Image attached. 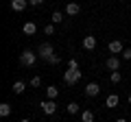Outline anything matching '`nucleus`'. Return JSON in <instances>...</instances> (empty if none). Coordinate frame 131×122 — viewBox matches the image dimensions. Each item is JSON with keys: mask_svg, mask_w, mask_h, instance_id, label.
<instances>
[{"mask_svg": "<svg viewBox=\"0 0 131 122\" xmlns=\"http://www.w3.org/2000/svg\"><path fill=\"white\" fill-rule=\"evenodd\" d=\"M39 57H37V52H33L31 48H26V50H22L20 52V63H22L24 68H31V66H35V61H37Z\"/></svg>", "mask_w": 131, "mask_h": 122, "instance_id": "nucleus-1", "label": "nucleus"}, {"mask_svg": "<svg viewBox=\"0 0 131 122\" xmlns=\"http://www.w3.org/2000/svg\"><path fill=\"white\" fill-rule=\"evenodd\" d=\"M55 55V48H52V44H39V48H37V57L39 59H44V61H50V57Z\"/></svg>", "mask_w": 131, "mask_h": 122, "instance_id": "nucleus-2", "label": "nucleus"}, {"mask_svg": "<svg viewBox=\"0 0 131 122\" xmlns=\"http://www.w3.org/2000/svg\"><path fill=\"white\" fill-rule=\"evenodd\" d=\"M81 79V70H66L63 72V83L66 85H74Z\"/></svg>", "mask_w": 131, "mask_h": 122, "instance_id": "nucleus-3", "label": "nucleus"}, {"mask_svg": "<svg viewBox=\"0 0 131 122\" xmlns=\"http://www.w3.org/2000/svg\"><path fill=\"white\" fill-rule=\"evenodd\" d=\"M42 111L46 113V116H55V111H57L55 100H44V103H42Z\"/></svg>", "mask_w": 131, "mask_h": 122, "instance_id": "nucleus-4", "label": "nucleus"}, {"mask_svg": "<svg viewBox=\"0 0 131 122\" xmlns=\"http://www.w3.org/2000/svg\"><path fill=\"white\" fill-rule=\"evenodd\" d=\"M98 92H101V85L98 83H88L85 85V96H90V98L98 96Z\"/></svg>", "mask_w": 131, "mask_h": 122, "instance_id": "nucleus-5", "label": "nucleus"}, {"mask_svg": "<svg viewBox=\"0 0 131 122\" xmlns=\"http://www.w3.org/2000/svg\"><path fill=\"white\" fill-rule=\"evenodd\" d=\"M105 66H107V70L118 72V70H120V61H118V57L114 55V57H109V59H107V63H105Z\"/></svg>", "mask_w": 131, "mask_h": 122, "instance_id": "nucleus-6", "label": "nucleus"}, {"mask_svg": "<svg viewBox=\"0 0 131 122\" xmlns=\"http://www.w3.org/2000/svg\"><path fill=\"white\" fill-rule=\"evenodd\" d=\"M83 48L85 50H94L96 48V37L94 35H85L83 37Z\"/></svg>", "mask_w": 131, "mask_h": 122, "instance_id": "nucleus-7", "label": "nucleus"}, {"mask_svg": "<svg viewBox=\"0 0 131 122\" xmlns=\"http://www.w3.org/2000/svg\"><path fill=\"white\" fill-rule=\"evenodd\" d=\"M109 52H114V55H118V52H122L125 50V46H122V42L120 39H114V42H109Z\"/></svg>", "mask_w": 131, "mask_h": 122, "instance_id": "nucleus-8", "label": "nucleus"}, {"mask_svg": "<svg viewBox=\"0 0 131 122\" xmlns=\"http://www.w3.org/2000/svg\"><path fill=\"white\" fill-rule=\"evenodd\" d=\"M81 13V7L77 2H68L66 5V15H79Z\"/></svg>", "mask_w": 131, "mask_h": 122, "instance_id": "nucleus-9", "label": "nucleus"}, {"mask_svg": "<svg viewBox=\"0 0 131 122\" xmlns=\"http://www.w3.org/2000/svg\"><path fill=\"white\" fill-rule=\"evenodd\" d=\"M28 7V0H11V9L13 11H24Z\"/></svg>", "mask_w": 131, "mask_h": 122, "instance_id": "nucleus-10", "label": "nucleus"}, {"mask_svg": "<svg viewBox=\"0 0 131 122\" xmlns=\"http://www.w3.org/2000/svg\"><path fill=\"white\" fill-rule=\"evenodd\" d=\"M22 31H24V35H35V31H37V24L35 22H26L22 26Z\"/></svg>", "mask_w": 131, "mask_h": 122, "instance_id": "nucleus-11", "label": "nucleus"}, {"mask_svg": "<svg viewBox=\"0 0 131 122\" xmlns=\"http://www.w3.org/2000/svg\"><path fill=\"white\" fill-rule=\"evenodd\" d=\"M105 107H109V109L118 107V94H109L107 100H105Z\"/></svg>", "mask_w": 131, "mask_h": 122, "instance_id": "nucleus-12", "label": "nucleus"}, {"mask_svg": "<svg viewBox=\"0 0 131 122\" xmlns=\"http://www.w3.org/2000/svg\"><path fill=\"white\" fill-rule=\"evenodd\" d=\"M46 96H48V100H55L57 96H59V89H57L55 85H48L46 87Z\"/></svg>", "mask_w": 131, "mask_h": 122, "instance_id": "nucleus-13", "label": "nucleus"}, {"mask_svg": "<svg viewBox=\"0 0 131 122\" xmlns=\"http://www.w3.org/2000/svg\"><path fill=\"white\" fill-rule=\"evenodd\" d=\"M24 89H26V83L24 81H15L13 83V94H22Z\"/></svg>", "mask_w": 131, "mask_h": 122, "instance_id": "nucleus-14", "label": "nucleus"}, {"mask_svg": "<svg viewBox=\"0 0 131 122\" xmlns=\"http://www.w3.org/2000/svg\"><path fill=\"white\" fill-rule=\"evenodd\" d=\"M81 122H94V113L90 111V109H85V111L81 113Z\"/></svg>", "mask_w": 131, "mask_h": 122, "instance_id": "nucleus-15", "label": "nucleus"}, {"mask_svg": "<svg viewBox=\"0 0 131 122\" xmlns=\"http://www.w3.org/2000/svg\"><path fill=\"white\" fill-rule=\"evenodd\" d=\"M9 113H11V105H9V103H2V105H0V116L7 118Z\"/></svg>", "mask_w": 131, "mask_h": 122, "instance_id": "nucleus-16", "label": "nucleus"}, {"mask_svg": "<svg viewBox=\"0 0 131 122\" xmlns=\"http://www.w3.org/2000/svg\"><path fill=\"white\" fill-rule=\"evenodd\" d=\"M68 113H70V116L79 113V105H77V103H68Z\"/></svg>", "mask_w": 131, "mask_h": 122, "instance_id": "nucleus-17", "label": "nucleus"}, {"mask_svg": "<svg viewBox=\"0 0 131 122\" xmlns=\"http://www.w3.org/2000/svg\"><path fill=\"white\" fill-rule=\"evenodd\" d=\"M52 22H55V24L63 22V13H61V11H55V13H52Z\"/></svg>", "mask_w": 131, "mask_h": 122, "instance_id": "nucleus-18", "label": "nucleus"}, {"mask_svg": "<svg viewBox=\"0 0 131 122\" xmlns=\"http://www.w3.org/2000/svg\"><path fill=\"white\" fill-rule=\"evenodd\" d=\"M120 79H122L120 72H112V74H109V81H112V83H120Z\"/></svg>", "mask_w": 131, "mask_h": 122, "instance_id": "nucleus-19", "label": "nucleus"}, {"mask_svg": "<svg viewBox=\"0 0 131 122\" xmlns=\"http://www.w3.org/2000/svg\"><path fill=\"white\" fill-rule=\"evenodd\" d=\"M68 70H79V63H77V59H70V61H68Z\"/></svg>", "mask_w": 131, "mask_h": 122, "instance_id": "nucleus-20", "label": "nucleus"}, {"mask_svg": "<svg viewBox=\"0 0 131 122\" xmlns=\"http://www.w3.org/2000/svg\"><path fill=\"white\" fill-rule=\"evenodd\" d=\"M39 85H42V79H39V76H33L31 79V87H39Z\"/></svg>", "mask_w": 131, "mask_h": 122, "instance_id": "nucleus-21", "label": "nucleus"}, {"mask_svg": "<svg viewBox=\"0 0 131 122\" xmlns=\"http://www.w3.org/2000/svg\"><path fill=\"white\" fill-rule=\"evenodd\" d=\"M44 33H46V35H52V33H55V26H52V24H46V26H44Z\"/></svg>", "mask_w": 131, "mask_h": 122, "instance_id": "nucleus-22", "label": "nucleus"}, {"mask_svg": "<svg viewBox=\"0 0 131 122\" xmlns=\"http://www.w3.org/2000/svg\"><path fill=\"white\" fill-rule=\"evenodd\" d=\"M59 61H61V57H59V55H52V57H50V61H48V63H50V66H57V63H59Z\"/></svg>", "mask_w": 131, "mask_h": 122, "instance_id": "nucleus-23", "label": "nucleus"}, {"mask_svg": "<svg viewBox=\"0 0 131 122\" xmlns=\"http://www.w3.org/2000/svg\"><path fill=\"white\" fill-rule=\"evenodd\" d=\"M122 59H127V61L131 59V48H125V50H122Z\"/></svg>", "mask_w": 131, "mask_h": 122, "instance_id": "nucleus-24", "label": "nucleus"}, {"mask_svg": "<svg viewBox=\"0 0 131 122\" xmlns=\"http://www.w3.org/2000/svg\"><path fill=\"white\" fill-rule=\"evenodd\" d=\"M42 2H44V0H28V5H31V7H37V5H42Z\"/></svg>", "mask_w": 131, "mask_h": 122, "instance_id": "nucleus-25", "label": "nucleus"}, {"mask_svg": "<svg viewBox=\"0 0 131 122\" xmlns=\"http://www.w3.org/2000/svg\"><path fill=\"white\" fill-rule=\"evenodd\" d=\"M116 122H127V120H125V118H118V120H116Z\"/></svg>", "mask_w": 131, "mask_h": 122, "instance_id": "nucleus-26", "label": "nucleus"}, {"mask_svg": "<svg viewBox=\"0 0 131 122\" xmlns=\"http://www.w3.org/2000/svg\"><path fill=\"white\" fill-rule=\"evenodd\" d=\"M20 122H31V120H28V118H24V120H20Z\"/></svg>", "mask_w": 131, "mask_h": 122, "instance_id": "nucleus-27", "label": "nucleus"}, {"mask_svg": "<svg viewBox=\"0 0 131 122\" xmlns=\"http://www.w3.org/2000/svg\"><path fill=\"white\" fill-rule=\"evenodd\" d=\"M129 105H131V94H129Z\"/></svg>", "mask_w": 131, "mask_h": 122, "instance_id": "nucleus-28", "label": "nucleus"}, {"mask_svg": "<svg viewBox=\"0 0 131 122\" xmlns=\"http://www.w3.org/2000/svg\"><path fill=\"white\" fill-rule=\"evenodd\" d=\"M129 120H131V116H129Z\"/></svg>", "mask_w": 131, "mask_h": 122, "instance_id": "nucleus-29", "label": "nucleus"}]
</instances>
